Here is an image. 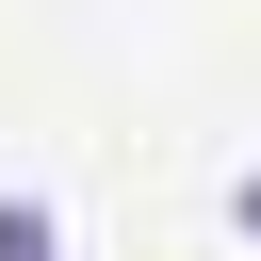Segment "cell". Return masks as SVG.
Wrapping results in <instances>:
<instances>
[{"instance_id": "7a4b0ae2", "label": "cell", "mask_w": 261, "mask_h": 261, "mask_svg": "<svg viewBox=\"0 0 261 261\" xmlns=\"http://www.w3.org/2000/svg\"><path fill=\"white\" fill-rule=\"evenodd\" d=\"M228 212H245V228H261V163H245V196H228Z\"/></svg>"}, {"instance_id": "6da1fadb", "label": "cell", "mask_w": 261, "mask_h": 261, "mask_svg": "<svg viewBox=\"0 0 261 261\" xmlns=\"http://www.w3.org/2000/svg\"><path fill=\"white\" fill-rule=\"evenodd\" d=\"M0 261H49V212L33 196H0Z\"/></svg>"}]
</instances>
